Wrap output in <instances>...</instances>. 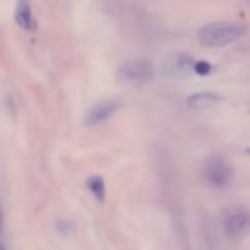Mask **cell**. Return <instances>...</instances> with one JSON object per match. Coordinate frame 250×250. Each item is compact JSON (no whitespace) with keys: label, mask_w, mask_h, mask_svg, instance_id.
<instances>
[{"label":"cell","mask_w":250,"mask_h":250,"mask_svg":"<svg viewBox=\"0 0 250 250\" xmlns=\"http://www.w3.org/2000/svg\"><path fill=\"white\" fill-rule=\"evenodd\" d=\"M247 33L245 26L236 24V22H212L206 24L199 29L197 40L202 46L208 48H218L240 40Z\"/></svg>","instance_id":"6da1fadb"},{"label":"cell","mask_w":250,"mask_h":250,"mask_svg":"<svg viewBox=\"0 0 250 250\" xmlns=\"http://www.w3.org/2000/svg\"><path fill=\"white\" fill-rule=\"evenodd\" d=\"M154 76V65L146 59H134L118 69V77L127 83H147Z\"/></svg>","instance_id":"7a4b0ae2"},{"label":"cell","mask_w":250,"mask_h":250,"mask_svg":"<svg viewBox=\"0 0 250 250\" xmlns=\"http://www.w3.org/2000/svg\"><path fill=\"white\" fill-rule=\"evenodd\" d=\"M231 167L228 165V161L223 160L219 156H214L206 163L204 168V177L214 187H223L231 180Z\"/></svg>","instance_id":"3957f363"},{"label":"cell","mask_w":250,"mask_h":250,"mask_svg":"<svg viewBox=\"0 0 250 250\" xmlns=\"http://www.w3.org/2000/svg\"><path fill=\"white\" fill-rule=\"evenodd\" d=\"M226 233L233 238H240L250 229V212L243 208H235L226 212L225 218Z\"/></svg>","instance_id":"277c9868"},{"label":"cell","mask_w":250,"mask_h":250,"mask_svg":"<svg viewBox=\"0 0 250 250\" xmlns=\"http://www.w3.org/2000/svg\"><path fill=\"white\" fill-rule=\"evenodd\" d=\"M167 74L170 76H188L194 72V60L185 53H177L167 62Z\"/></svg>","instance_id":"5b68a950"},{"label":"cell","mask_w":250,"mask_h":250,"mask_svg":"<svg viewBox=\"0 0 250 250\" xmlns=\"http://www.w3.org/2000/svg\"><path fill=\"white\" fill-rule=\"evenodd\" d=\"M118 104L115 101H101V103H96L93 108L89 110L86 117V124L87 125H98L101 122L108 120L111 115L117 111Z\"/></svg>","instance_id":"8992f818"},{"label":"cell","mask_w":250,"mask_h":250,"mask_svg":"<svg viewBox=\"0 0 250 250\" xmlns=\"http://www.w3.org/2000/svg\"><path fill=\"white\" fill-rule=\"evenodd\" d=\"M216 103H219V96L216 93H209V91L194 93L187 100V104L194 110H206V108L214 106Z\"/></svg>","instance_id":"52a82bcc"},{"label":"cell","mask_w":250,"mask_h":250,"mask_svg":"<svg viewBox=\"0 0 250 250\" xmlns=\"http://www.w3.org/2000/svg\"><path fill=\"white\" fill-rule=\"evenodd\" d=\"M16 22L22 29L35 28V19H33L31 5H29L28 0H19L18 9H16Z\"/></svg>","instance_id":"ba28073f"},{"label":"cell","mask_w":250,"mask_h":250,"mask_svg":"<svg viewBox=\"0 0 250 250\" xmlns=\"http://www.w3.org/2000/svg\"><path fill=\"white\" fill-rule=\"evenodd\" d=\"M87 187H89V190L93 192V195L98 199V201H103L104 199V180L103 178L94 175V177H91L89 180H87Z\"/></svg>","instance_id":"9c48e42d"},{"label":"cell","mask_w":250,"mask_h":250,"mask_svg":"<svg viewBox=\"0 0 250 250\" xmlns=\"http://www.w3.org/2000/svg\"><path fill=\"white\" fill-rule=\"evenodd\" d=\"M194 72L201 74V76H206V74L211 72V63L202 62V60H199V62H194Z\"/></svg>","instance_id":"30bf717a"},{"label":"cell","mask_w":250,"mask_h":250,"mask_svg":"<svg viewBox=\"0 0 250 250\" xmlns=\"http://www.w3.org/2000/svg\"><path fill=\"white\" fill-rule=\"evenodd\" d=\"M0 250H5V247L2 245V242H0Z\"/></svg>","instance_id":"8fae6325"}]
</instances>
